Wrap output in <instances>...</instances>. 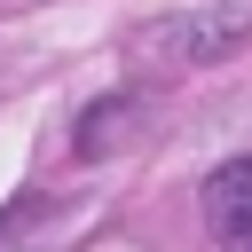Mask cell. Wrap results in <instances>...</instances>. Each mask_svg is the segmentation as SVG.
<instances>
[{"label": "cell", "mask_w": 252, "mask_h": 252, "mask_svg": "<svg viewBox=\"0 0 252 252\" xmlns=\"http://www.w3.org/2000/svg\"><path fill=\"white\" fill-rule=\"evenodd\" d=\"M205 228L220 252H252V150L205 173Z\"/></svg>", "instance_id": "obj_1"}, {"label": "cell", "mask_w": 252, "mask_h": 252, "mask_svg": "<svg viewBox=\"0 0 252 252\" xmlns=\"http://www.w3.org/2000/svg\"><path fill=\"white\" fill-rule=\"evenodd\" d=\"M236 32H244V16H205V24H173V32H158V39H189L181 55H228Z\"/></svg>", "instance_id": "obj_2"}]
</instances>
